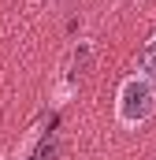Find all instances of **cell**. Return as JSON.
Listing matches in <instances>:
<instances>
[{
    "label": "cell",
    "instance_id": "6da1fadb",
    "mask_svg": "<svg viewBox=\"0 0 156 160\" xmlns=\"http://www.w3.org/2000/svg\"><path fill=\"white\" fill-rule=\"evenodd\" d=\"M153 112H156V82H149L141 71L126 75L115 93V119L123 127H141L153 119Z\"/></svg>",
    "mask_w": 156,
    "mask_h": 160
},
{
    "label": "cell",
    "instance_id": "7a4b0ae2",
    "mask_svg": "<svg viewBox=\"0 0 156 160\" xmlns=\"http://www.w3.org/2000/svg\"><path fill=\"white\" fill-rule=\"evenodd\" d=\"M141 75L149 82H156V34L145 41V48H141Z\"/></svg>",
    "mask_w": 156,
    "mask_h": 160
}]
</instances>
